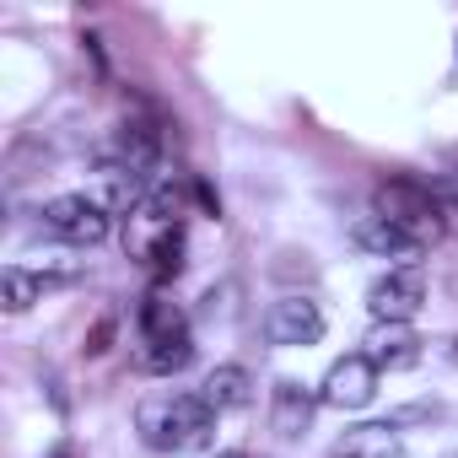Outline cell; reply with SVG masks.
Wrapping results in <instances>:
<instances>
[{"label": "cell", "instance_id": "6da1fadb", "mask_svg": "<svg viewBox=\"0 0 458 458\" xmlns=\"http://www.w3.org/2000/svg\"><path fill=\"white\" fill-rule=\"evenodd\" d=\"M135 431L151 453H199L216 437V410L199 394H151L135 410Z\"/></svg>", "mask_w": 458, "mask_h": 458}, {"label": "cell", "instance_id": "7a4b0ae2", "mask_svg": "<svg viewBox=\"0 0 458 458\" xmlns=\"http://www.w3.org/2000/svg\"><path fill=\"white\" fill-rule=\"evenodd\" d=\"M372 210L383 221H394L399 233H410L420 249L447 233V216H442V205H437V194H431L426 178H383L372 189Z\"/></svg>", "mask_w": 458, "mask_h": 458}, {"label": "cell", "instance_id": "3957f363", "mask_svg": "<svg viewBox=\"0 0 458 458\" xmlns=\"http://www.w3.org/2000/svg\"><path fill=\"white\" fill-rule=\"evenodd\" d=\"M38 221H44L49 238H60L71 249H92V243L108 238V210L92 194H55V199H44Z\"/></svg>", "mask_w": 458, "mask_h": 458}, {"label": "cell", "instance_id": "277c9868", "mask_svg": "<svg viewBox=\"0 0 458 458\" xmlns=\"http://www.w3.org/2000/svg\"><path fill=\"white\" fill-rule=\"evenodd\" d=\"M420 308H426V270L420 265H394L367 286L372 324H410Z\"/></svg>", "mask_w": 458, "mask_h": 458}, {"label": "cell", "instance_id": "5b68a950", "mask_svg": "<svg viewBox=\"0 0 458 458\" xmlns=\"http://www.w3.org/2000/svg\"><path fill=\"white\" fill-rule=\"evenodd\" d=\"M103 162H114L119 173H130V178H140V183H151L157 189V167H162V135H157V124L151 119H124L114 135H108V151H103Z\"/></svg>", "mask_w": 458, "mask_h": 458}, {"label": "cell", "instance_id": "8992f818", "mask_svg": "<svg viewBox=\"0 0 458 458\" xmlns=\"http://www.w3.org/2000/svg\"><path fill=\"white\" fill-rule=\"evenodd\" d=\"M265 340L281 345V351L318 345V340H324V308H318L308 292H286L281 302L265 308Z\"/></svg>", "mask_w": 458, "mask_h": 458}, {"label": "cell", "instance_id": "52a82bcc", "mask_svg": "<svg viewBox=\"0 0 458 458\" xmlns=\"http://www.w3.org/2000/svg\"><path fill=\"white\" fill-rule=\"evenodd\" d=\"M318 399H324L329 410H367V404L377 399V367H372L361 351H356V356H340V361L324 372Z\"/></svg>", "mask_w": 458, "mask_h": 458}, {"label": "cell", "instance_id": "ba28073f", "mask_svg": "<svg viewBox=\"0 0 458 458\" xmlns=\"http://www.w3.org/2000/svg\"><path fill=\"white\" fill-rule=\"evenodd\" d=\"M361 356L377 367V372H404L426 356V340L410 329V324H372L367 340H361Z\"/></svg>", "mask_w": 458, "mask_h": 458}, {"label": "cell", "instance_id": "9c48e42d", "mask_svg": "<svg viewBox=\"0 0 458 458\" xmlns=\"http://www.w3.org/2000/svg\"><path fill=\"white\" fill-rule=\"evenodd\" d=\"M351 243L361 254H372V259H399V265H415L420 259V243L410 233H399L394 221H383L377 210H367V216L351 221Z\"/></svg>", "mask_w": 458, "mask_h": 458}, {"label": "cell", "instance_id": "30bf717a", "mask_svg": "<svg viewBox=\"0 0 458 458\" xmlns=\"http://www.w3.org/2000/svg\"><path fill=\"white\" fill-rule=\"evenodd\" d=\"M313 410H318V399H313L297 377H281V383L270 388V426H276V437H286V442L308 437V431H313Z\"/></svg>", "mask_w": 458, "mask_h": 458}, {"label": "cell", "instance_id": "8fae6325", "mask_svg": "<svg viewBox=\"0 0 458 458\" xmlns=\"http://www.w3.org/2000/svg\"><path fill=\"white\" fill-rule=\"evenodd\" d=\"M199 399L216 410V415H233V410H249L254 404V377H249V367H238V361H221L205 383H199Z\"/></svg>", "mask_w": 458, "mask_h": 458}, {"label": "cell", "instance_id": "7c38bea8", "mask_svg": "<svg viewBox=\"0 0 458 458\" xmlns=\"http://www.w3.org/2000/svg\"><path fill=\"white\" fill-rule=\"evenodd\" d=\"M404 453V437L394 420H367V426H351L340 442H335V458H399Z\"/></svg>", "mask_w": 458, "mask_h": 458}, {"label": "cell", "instance_id": "4fadbf2b", "mask_svg": "<svg viewBox=\"0 0 458 458\" xmlns=\"http://www.w3.org/2000/svg\"><path fill=\"white\" fill-rule=\"evenodd\" d=\"M167 340H189V313L162 292H151L140 302V345H167Z\"/></svg>", "mask_w": 458, "mask_h": 458}, {"label": "cell", "instance_id": "5bb4252c", "mask_svg": "<svg viewBox=\"0 0 458 458\" xmlns=\"http://www.w3.org/2000/svg\"><path fill=\"white\" fill-rule=\"evenodd\" d=\"M49 286H60V281L55 276H33L22 265H6V270H0V308H6V313H28Z\"/></svg>", "mask_w": 458, "mask_h": 458}, {"label": "cell", "instance_id": "9a60e30c", "mask_svg": "<svg viewBox=\"0 0 458 458\" xmlns=\"http://www.w3.org/2000/svg\"><path fill=\"white\" fill-rule=\"evenodd\" d=\"M140 372H151V377H173V372H183L189 361H194V335L189 340H167V345H140Z\"/></svg>", "mask_w": 458, "mask_h": 458}, {"label": "cell", "instance_id": "2e32d148", "mask_svg": "<svg viewBox=\"0 0 458 458\" xmlns=\"http://www.w3.org/2000/svg\"><path fill=\"white\" fill-rule=\"evenodd\" d=\"M146 265H151V276H157V281H173V276L183 270V226H178V221H173V226H162V233L151 238Z\"/></svg>", "mask_w": 458, "mask_h": 458}, {"label": "cell", "instance_id": "e0dca14e", "mask_svg": "<svg viewBox=\"0 0 458 458\" xmlns=\"http://www.w3.org/2000/svg\"><path fill=\"white\" fill-rule=\"evenodd\" d=\"M270 276H276V281H313V259L297 254V249H281L276 265H270Z\"/></svg>", "mask_w": 458, "mask_h": 458}, {"label": "cell", "instance_id": "ac0fdd59", "mask_svg": "<svg viewBox=\"0 0 458 458\" xmlns=\"http://www.w3.org/2000/svg\"><path fill=\"white\" fill-rule=\"evenodd\" d=\"M233 297H238V286H210V292H205V308H199V318H210V324H216V313L226 318V313H233Z\"/></svg>", "mask_w": 458, "mask_h": 458}, {"label": "cell", "instance_id": "d6986e66", "mask_svg": "<svg viewBox=\"0 0 458 458\" xmlns=\"http://www.w3.org/2000/svg\"><path fill=\"white\" fill-rule=\"evenodd\" d=\"M108 340H114V318H98V329L87 335V351H92V356H103V351H108Z\"/></svg>", "mask_w": 458, "mask_h": 458}, {"label": "cell", "instance_id": "ffe728a7", "mask_svg": "<svg viewBox=\"0 0 458 458\" xmlns=\"http://www.w3.org/2000/svg\"><path fill=\"white\" fill-rule=\"evenodd\" d=\"M194 199L205 205V216H221V199H216V189H210L205 178H194Z\"/></svg>", "mask_w": 458, "mask_h": 458}, {"label": "cell", "instance_id": "44dd1931", "mask_svg": "<svg viewBox=\"0 0 458 458\" xmlns=\"http://www.w3.org/2000/svg\"><path fill=\"white\" fill-rule=\"evenodd\" d=\"M221 458H249V453H221Z\"/></svg>", "mask_w": 458, "mask_h": 458}, {"label": "cell", "instance_id": "7402d4cb", "mask_svg": "<svg viewBox=\"0 0 458 458\" xmlns=\"http://www.w3.org/2000/svg\"><path fill=\"white\" fill-rule=\"evenodd\" d=\"M442 458H458V453H442Z\"/></svg>", "mask_w": 458, "mask_h": 458}]
</instances>
